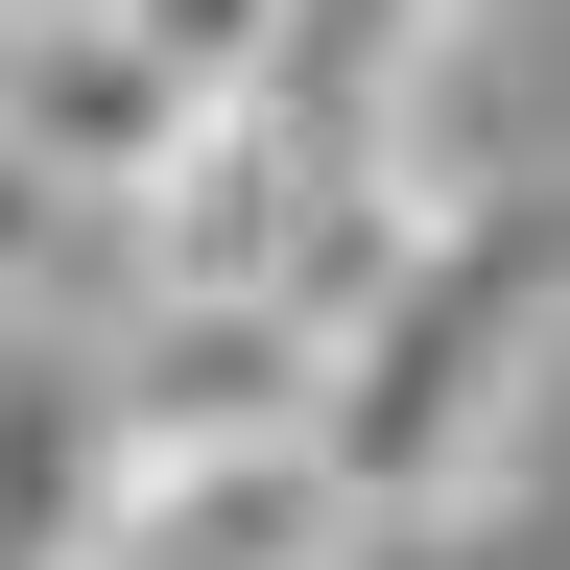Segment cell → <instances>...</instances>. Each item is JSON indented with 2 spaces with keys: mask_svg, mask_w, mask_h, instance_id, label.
Returning a JSON list of instances; mask_svg holds the SVG:
<instances>
[{
  "mask_svg": "<svg viewBox=\"0 0 570 570\" xmlns=\"http://www.w3.org/2000/svg\"><path fill=\"white\" fill-rule=\"evenodd\" d=\"M547 309H570V214L547 190H404L381 285L309 333L333 475L381 499V523H452L499 475V428H523V381H547Z\"/></svg>",
  "mask_w": 570,
  "mask_h": 570,
  "instance_id": "obj_1",
  "label": "cell"
},
{
  "mask_svg": "<svg viewBox=\"0 0 570 570\" xmlns=\"http://www.w3.org/2000/svg\"><path fill=\"white\" fill-rule=\"evenodd\" d=\"M356 523L381 499L333 475V428L262 404V428H119V499L71 570H356Z\"/></svg>",
  "mask_w": 570,
  "mask_h": 570,
  "instance_id": "obj_2",
  "label": "cell"
},
{
  "mask_svg": "<svg viewBox=\"0 0 570 570\" xmlns=\"http://www.w3.org/2000/svg\"><path fill=\"white\" fill-rule=\"evenodd\" d=\"M167 119H190V71L142 48L119 0H48V24H0V142H24L48 190H96V214H119L142 167H167Z\"/></svg>",
  "mask_w": 570,
  "mask_h": 570,
  "instance_id": "obj_3",
  "label": "cell"
},
{
  "mask_svg": "<svg viewBox=\"0 0 570 570\" xmlns=\"http://www.w3.org/2000/svg\"><path fill=\"white\" fill-rule=\"evenodd\" d=\"M119 499V356L71 309H0V570H71Z\"/></svg>",
  "mask_w": 570,
  "mask_h": 570,
  "instance_id": "obj_4",
  "label": "cell"
},
{
  "mask_svg": "<svg viewBox=\"0 0 570 570\" xmlns=\"http://www.w3.org/2000/svg\"><path fill=\"white\" fill-rule=\"evenodd\" d=\"M119 24L167 48L190 96H262V71H285V0H119Z\"/></svg>",
  "mask_w": 570,
  "mask_h": 570,
  "instance_id": "obj_5",
  "label": "cell"
}]
</instances>
